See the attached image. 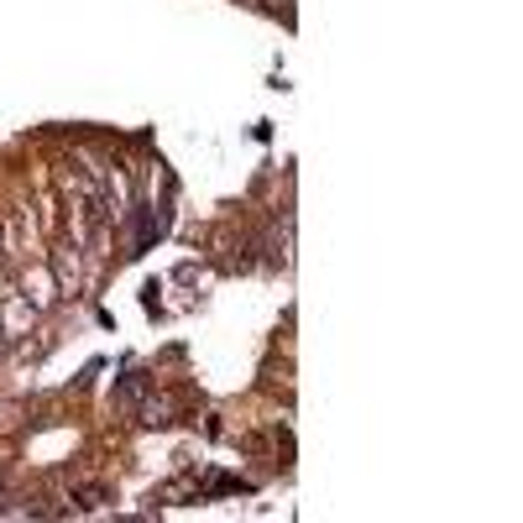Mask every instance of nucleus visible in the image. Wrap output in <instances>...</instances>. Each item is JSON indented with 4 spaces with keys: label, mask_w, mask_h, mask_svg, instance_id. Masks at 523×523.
<instances>
[{
    "label": "nucleus",
    "mask_w": 523,
    "mask_h": 523,
    "mask_svg": "<svg viewBox=\"0 0 523 523\" xmlns=\"http://www.w3.org/2000/svg\"><path fill=\"white\" fill-rule=\"evenodd\" d=\"M74 503H79V508H105V503H110V487H105V482H84V487L74 492Z\"/></svg>",
    "instance_id": "obj_1"
}]
</instances>
